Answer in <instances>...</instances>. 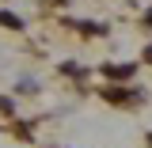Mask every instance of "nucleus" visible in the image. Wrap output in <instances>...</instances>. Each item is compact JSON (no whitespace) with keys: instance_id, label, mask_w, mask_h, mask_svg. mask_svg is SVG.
I'll use <instances>...</instances> for the list:
<instances>
[{"instance_id":"1","label":"nucleus","mask_w":152,"mask_h":148,"mask_svg":"<svg viewBox=\"0 0 152 148\" xmlns=\"http://www.w3.org/2000/svg\"><path fill=\"white\" fill-rule=\"evenodd\" d=\"M0 23H4V27H12V31H19V27H23V23H19V15H12V12H0Z\"/></svg>"},{"instance_id":"2","label":"nucleus","mask_w":152,"mask_h":148,"mask_svg":"<svg viewBox=\"0 0 152 148\" xmlns=\"http://www.w3.org/2000/svg\"><path fill=\"white\" fill-rule=\"evenodd\" d=\"M0 110H4V114H12V103H8V99H0Z\"/></svg>"},{"instance_id":"3","label":"nucleus","mask_w":152,"mask_h":148,"mask_svg":"<svg viewBox=\"0 0 152 148\" xmlns=\"http://www.w3.org/2000/svg\"><path fill=\"white\" fill-rule=\"evenodd\" d=\"M148 27H152V12H148Z\"/></svg>"},{"instance_id":"4","label":"nucleus","mask_w":152,"mask_h":148,"mask_svg":"<svg viewBox=\"0 0 152 148\" xmlns=\"http://www.w3.org/2000/svg\"><path fill=\"white\" fill-rule=\"evenodd\" d=\"M148 61H152V46H148Z\"/></svg>"},{"instance_id":"5","label":"nucleus","mask_w":152,"mask_h":148,"mask_svg":"<svg viewBox=\"0 0 152 148\" xmlns=\"http://www.w3.org/2000/svg\"><path fill=\"white\" fill-rule=\"evenodd\" d=\"M148 144H152V137H148Z\"/></svg>"}]
</instances>
